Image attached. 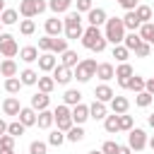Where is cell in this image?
Returning <instances> with one entry per match:
<instances>
[{
	"label": "cell",
	"mask_w": 154,
	"mask_h": 154,
	"mask_svg": "<svg viewBox=\"0 0 154 154\" xmlns=\"http://www.w3.org/2000/svg\"><path fill=\"white\" fill-rule=\"evenodd\" d=\"M103 130H106V132H111V135L120 130V128H118V113H113V116H106V118H103Z\"/></svg>",
	"instance_id": "38"
},
{
	"label": "cell",
	"mask_w": 154,
	"mask_h": 154,
	"mask_svg": "<svg viewBox=\"0 0 154 154\" xmlns=\"http://www.w3.org/2000/svg\"><path fill=\"white\" fill-rule=\"evenodd\" d=\"M132 72H135V70H132V65H130V63H120V65L116 67V79H118V84H120L123 89H125V79H128Z\"/></svg>",
	"instance_id": "17"
},
{
	"label": "cell",
	"mask_w": 154,
	"mask_h": 154,
	"mask_svg": "<svg viewBox=\"0 0 154 154\" xmlns=\"http://www.w3.org/2000/svg\"><path fill=\"white\" fill-rule=\"evenodd\" d=\"M19 58H22L24 63H36V60H38V48H36V46H24V48L19 51Z\"/></svg>",
	"instance_id": "27"
},
{
	"label": "cell",
	"mask_w": 154,
	"mask_h": 154,
	"mask_svg": "<svg viewBox=\"0 0 154 154\" xmlns=\"http://www.w3.org/2000/svg\"><path fill=\"white\" fill-rule=\"evenodd\" d=\"M147 144H149V147H152V149H154V135H152V137H149V140H147Z\"/></svg>",
	"instance_id": "58"
},
{
	"label": "cell",
	"mask_w": 154,
	"mask_h": 154,
	"mask_svg": "<svg viewBox=\"0 0 154 154\" xmlns=\"http://www.w3.org/2000/svg\"><path fill=\"white\" fill-rule=\"evenodd\" d=\"M103 38H106L108 43H113V46L123 43V38H125V26H123V19H120V17H111V19H106Z\"/></svg>",
	"instance_id": "1"
},
{
	"label": "cell",
	"mask_w": 154,
	"mask_h": 154,
	"mask_svg": "<svg viewBox=\"0 0 154 154\" xmlns=\"http://www.w3.org/2000/svg\"><path fill=\"white\" fill-rule=\"evenodd\" d=\"M67 51V38H60V36H53V43H51V53H65Z\"/></svg>",
	"instance_id": "39"
},
{
	"label": "cell",
	"mask_w": 154,
	"mask_h": 154,
	"mask_svg": "<svg viewBox=\"0 0 154 154\" xmlns=\"http://www.w3.org/2000/svg\"><path fill=\"white\" fill-rule=\"evenodd\" d=\"M19 108H22V103H19L17 96H7L2 101V113L5 116H19Z\"/></svg>",
	"instance_id": "15"
},
{
	"label": "cell",
	"mask_w": 154,
	"mask_h": 154,
	"mask_svg": "<svg viewBox=\"0 0 154 154\" xmlns=\"http://www.w3.org/2000/svg\"><path fill=\"white\" fill-rule=\"evenodd\" d=\"M63 118H72L67 103H60V106H55V111H53V123H55V120H63Z\"/></svg>",
	"instance_id": "41"
},
{
	"label": "cell",
	"mask_w": 154,
	"mask_h": 154,
	"mask_svg": "<svg viewBox=\"0 0 154 154\" xmlns=\"http://www.w3.org/2000/svg\"><path fill=\"white\" fill-rule=\"evenodd\" d=\"M24 130H26V128H24L19 120H14V123H10V125H7V135H12L14 140H17V137H22V135H24Z\"/></svg>",
	"instance_id": "42"
},
{
	"label": "cell",
	"mask_w": 154,
	"mask_h": 154,
	"mask_svg": "<svg viewBox=\"0 0 154 154\" xmlns=\"http://www.w3.org/2000/svg\"><path fill=\"white\" fill-rule=\"evenodd\" d=\"M77 58H79V55H77V51H70V48H67L65 53H60V65H65V67H70V70H72V67L79 63Z\"/></svg>",
	"instance_id": "28"
},
{
	"label": "cell",
	"mask_w": 154,
	"mask_h": 154,
	"mask_svg": "<svg viewBox=\"0 0 154 154\" xmlns=\"http://www.w3.org/2000/svg\"><path fill=\"white\" fill-rule=\"evenodd\" d=\"M38 91H43V94H51L53 89H55V79L53 77H48V75H43V77H38Z\"/></svg>",
	"instance_id": "34"
},
{
	"label": "cell",
	"mask_w": 154,
	"mask_h": 154,
	"mask_svg": "<svg viewBox=\"0 0 154 154\" xmlns=\"http://www.w3.org/2000/svg\"><path fill=\"white\" fill-rule=\"evenodd\" d=\"M120 19H123V26H125V31H137V29H140V24H142V22L137 19L135 10H128V12H125Z\"/></svg>",
	"instance_id": "12"
},
{
	"label": "cell",
	"mask_w": 154,
	"mask_h": 154,
	"mask_svg": "<svg viewBox=\"0 0 154 154\" xmlns=\"http://www.w3.org/2000/svg\"><path fill=\"white\" fill-rule=\"evenodd\" d=\"M106 116H108V108H106V103L94 99V103L89 106V118H94V120H103Z\"/></svg>",
	"instance_id": "16"
},
{
	"label": "cell",
	"mask_w": 154,
	"mask_h": 154,
	"mask_svg": "<svg viewBox=\"0 0 154 154\" xmlns=\"http://www.w3.org/2000/svg\"><path fill=\"white\" fill-rule=\"evenodd\" d=\"M118 128H120V130H125V132H130V130H132V116L120 113V116H118Z\"/></svg>",
	"instance_id": "46"
},
{
	"label": "cell",
	"mask_w": 154,
	"mask_h": 154,
	"mask_svg": "<svg viewBox=\"0 0 154 154\" xmlns=\"http://www.w3.org/2000/svg\"><path fill=\"white\" fill-rule=\"evenodd\" d=\"M106 10L103 7H91L89 12H87V22H89V26H101V24H106Z\"/></svg>",
	"instance_id": "9"
},
{
	"label": "cell",
	"mask_w": 154,
	"mask_h": 154,
	"mask_svg": "<svg viewBox=\"0 0 154 154\" xmlns=\"http://www.w3.org/2000/svg\"><path fill=\"white\" fill-rule=\"evenodd\" d=\"M118 154H132V149L128 144H118Z\"/></svg>",
	"instance_id": "54"
},
{
	"label": "cell",
	"mask_w": 154,
	"mask_h": 154,
	"mask_svg": "<svg viewBox=\"0 0 154 154\" xmlns=\"http://www.w3.org/2000/svg\"><path fill=\"white\" fill-rule=\"evenodd\" d=\"M116 2H118V5H120V7L125 10V12H128V10H135V7H137V0H116Z\"/></svg>",
	"instance_id": "52"
},
{
	"label": "cell",
	"mask_w": 154,
	"mask_h": 154,
	"mask_svg": "<svg viewBox=\"0 0 154 154\" xmlns=\"http://www.w3.org/2000/svg\"><path fill=\"white\" fill-rule=\"evenodd\" d=\"M96 60L94 58H84V60H79L75 67H72V77L77 79V82H89L91 77H96Z\"/></svg>",
	"instance_id": "4"
},
{
	"label": "cell",
	"mask_w": 154,
	"mask_h": 154,
	"mask_svg": "<svg viewBox=\"0 0 154 154\" xmlns=\"http://www.w3.org/2000/svg\"><path fill=\"white\" fill-rule=\"evenodd\" d=\"M140 43H142V38H140L137 31H130V34H125V38H123V46H125L128 51H135Z\"/></svg>",
	"instance_id": "33"
},
{
	"label": "cell",
	"mask_w": 154,
	"mask_h": 154,
	"mask_svg": "<svg viewBox=\"0 0 154 154\" xmlns=\"http://www.w3.org/2000/svg\"><path fill=\"white\" fill-rule=\"evenodd\" d=\"M46 7H48L46 0H22V2H19V14H22L24 19H31V17L41 14Z\"/></svg>",
	"instance_id": "5"
},
{
	"label": "cell",
	"mask_w": 154,
	"mask_h": 154,
	"mask_svg": "<svg viewBox=\"0 0 154 154\" xmlns=\"http://www.w3.org/2000/svg\"><path fill=\"white\" fill-rule=\"evenodd\" d=\"M53 79H55V84H70V79H72V70L58 63V65L53 67Z\"/></svg>",
	"instance_id": "11"
},
{
	"label": "cell",
	"mask_w": 154,
	"mask_h": 154,
	"mask_svg": "<svg viewBox=\"0 0 154 154\" xmlns=\"http://www.w3.org/2000/svg\"><path fill=\"white\" fill-rule=\"evenodd\" d=\"M48 103H51V96L43 94V91H36V94L31 96V108H34L36 113L43 111V108H48Z\"/></svg>",
	"instance_id": "18"
},
{
	"label": "cell",
	"mask_w": 154,
	"mask_h": 154,
	"mask_svg": "<svg viewBox=\"0 0 154 154\" xmlns=\"http://www.w3.org/2000/svg\"><path fill=\"white\" fill-rule=\"evenodd\" d=\"M14 154H17V152H14Z\"/></svg>",
	"instance_id": "63"
},
{
	"label": "cell",
	"mask_w": 154,
	"mask_h": 154,
	"mask_svg": "<svg viewBox=\"0 0 154 154\" xmlns=\"http://www.w3.org/2000/svg\"><path fill=\"white\" fill-rule=\"evenodd\" d=\"M0 154H14V149H0Z\"/></svg>",
	"instance_id": "57"
},
{
	"label": "cell",
	"mask_w": 154,
	"mask_h": 154,
	"mask_svg": "<svg viewBox=\"0 0 154 154\" xmlns=\"http://www.w3.org/2000/svg\"><path fill=\"white\" fill-rule=\"evenodd\" d=\"M63 101H65L67 106H75V103L82 101V91H79V89H67L65 96H63Z\"/></svg>",
	"instance_id": "36"
},
{
	"label": "cell",
	"mask_w": 154,
	"mask_h": 154,
	"mask_svg": "<svg viewBox=\"0 0 154 154\" xmlns=\"http://www.w3.org/2000/svg\"><path fill=\"white\" fill-rule=\"evenodd\" d=\"M125 89H130V91H135V94L142 91V89H144V77H140V75L132 72V75L125 79Z\"/></svg>",
	"instance_id": "23"
},
{
	"label": "cell",
	"mask_w": 154,
	"mask_h": 154,
	"mask_svg": "<svg viewBox=\"0 0 154 154\" xmlns=\"http://www.w3.org/2000/svg\"><path fill=\"white\" fill-rule=\"evenodd\" d=\"M84 135H87V132H84V128H82V125H72V128L65 132V140H70V142H75V144H77V142H82V140H84Z\"/></svg>",
	"instance_id": "29"
},
{
	"label": "cell",
	"mask_w": 154,
	"mask_h": 154,
	"mask_svg": "<svg viewBox=\"0 0 154 154\" xmlns=\"http://www.w3.org/2000/svg\"><path fill=\"white\" fill-rule=\"evenodd\" d=\"M5 132H7V123L0 118V135H5Z\"/></svg>",
	"instance_id": "55"
},
{
	"label": "cell",
	"mask_w": 154,
	"mask_h": 154,
	"mask_svg": "<svg viewBox=\"0 0 154 154\" xmlns=\"http://www.w3.org/2000/svg\"><path fill=\"white\" fill-rule=\"evenodd\" d=\"M149 53H152V46H149L147 41H142V43L135 48V55H137V58H149Z\"/></svg>",
	"instance_id": "47"
},
{
	"label": "cell",
	"mask_w": 154,
	"mask_h": 154,
	"mask_svg": "<svg viewBox=\"0 0 154 154\" xmlns=\"http://www.w3.org/2000/svg\"><path fill=\"white\" fill-rule=\"evenodd\" d=\"M0 29H2V22H0ZM0 34H2V31H0Z\"/></svg>",
	"instance_id": "61"
},
{
	"label": "cell",
	"mask_w": 154,
	"mask_h": 154,
	"mask_svg": "<svg viewBox=\"0 0 154 154\" xmlns=\"http://www.w3.org/2000/svg\"><path fill=\"white\" fill-rule=\"evenodd\" d=\"M2 10H5V0H0V12H2Z\"/></svg>",
	"instance_id": "60"
},
{
	"label": "cell",
	"mask_w": 154,
	"mask_h": 154,
	"mask_svg": "<svg viewBox=\"0 0 154 154\" xmlns=\"http://www.w3.org/2000/svg\"><path fill=\"white\" fill-rule=\"evenodd\" d=\"M87 154H103L101 149H91V152H87Z\"/></svg>",
	"instance_id": "59"
},
{
	"label": "cell",
	"mask_w": 154,
	"mask_h": 154,
	"mask_svg": "<svg viewBox=\"0 0 154 154\" xmlns=\"http://www.w3.org/2000/svg\"><path fill=\"white\" fill-rule=\"evenodd\" d=\"M17 120L24 125V128H29V125H36V111L29 106V108H19V116H17Z\"/></svg>",
	"instance_id": "19"
},
{
	"label": "cell",
	"mask_w": 154,
	"mask_h": 154,
	"mask_svg": "<svg viewBox=\"0 0 154 154\" xmlns=\"http://www.w3.org/2000/svg\"><path fill=\"white\" fill-rule=\"evenodd\" d=\"M113 58H116L118 63H128V58H130V51H128L123 43H118V46H113Z\"/></svg>",
	"instance_id": "40"
},
{
	"label": "cell",
	"mask_w": 154,
	"mask_h": 154,
	"mask_svg": "<svg viewBox=\"0 0 154 154\" xmlns=\"http://www.w3.org/2000/svg\"><path fill=\"white\" fill-rule=\"evenodd\" d=\"M70 116H72V123H75V125H84V123L89 120V106H84V103L79 101V103L72 106Z\"/></svg>",
	"instance_id": "8"
},
{
	"label": "cell",
	"mask_w": 154,
	"mask_h": 154,
	"mask_svg": "<svg viewBox=\"0 0 154 154\" xmlns=\"http://www.w3.org/2000/svg\"><path fill=\"white\" fill-rule=\"evenodd\" d=\"M147 123H149V128H154V113H149V118H147Z\"/></svg>",
	"instance_id": "56"
},
{
	"label": "cell",
	"mask_w": 154,
	"mask_h": 154,
	"mask_svg": "<svg viewBox=\"0 0 154 154\" xmlns=\"http://www.w3.org/2000/svg\"><path fill=\"white\" fill-rule=\"evenodd\" d=\"M144 89L154 96V77H149V79H144Z\"/></svg>",
	"instance_id": "53"
},
{
	"label": "cell",
	"mask_w": 154,
	"mask_h": 154,
	"mask_svg": "<svg viewBox=\"0 0 154 154\" xmlns=\"http://www.w3.org/2000/svg\"><path fill=\"white\" fill-rule=\"evenodd\" d=\"M91 7V0H77V12H89Z\"/></svg>",
	"instance_id": "51"
},
{
	"label": "cell",
	"mask_w": 154,
	"mask_h": 154,
	"mask_svg": "<svg viewBox=\"0 0 154 154\" xmlns=\"http://www.w3.org/2000/svg\"><path fill=\"white\" fill-rule=\"evenodd\" d=\"M106 38H103V34L99 31V26H89V29H84V34H82V46L84 48H89V51H94V53H101L103 48H106Z\"/></svg>",
	"instance_id": "2"
},
{
	"label": "cell",
	"mask_w": 154,
	"mask_h": 154,
	"mask_svg": "<svg viewBox=\"0 0 154 154\" xmlns=\"http://www.w3.org/2000/svg\"><path fill=\"white\" fill-rule=\"evenodd\" d=\"M63 26H65V38H67V41H77V38H82V34H84L79 12H67L65 19H63Z\"/></svg>",
	"instance_id": "3"
},
{
	"label": "cell",
	"mask_w": 154,
	"mask_h": 154,
	"mask_svg": "<svg viewBox=\"0 0 154 154\" xmlns=\"http://www.w3.org/2000/svg\"><path fill=\"white\" fill-rule=\"evenodd\" d=\"M36 125H38V128H43V130H46V128H51V125H53V111H48V108L38 111V113H36Z\"/></svg>",
	"instance_id": "26"
},
{
	"label": "cell",
	"mask_w": 154,
	"mask_h": 154,
	"mask_svg": "<svg viewBox=\"0 0 154 154\" xmlns=\"http://www.w3.org/2000/svg\"><path fill=\"white\" fill-rule=\"evenodd\" d=\"M0 149H14V137L12 135H0Z\"/></svg>",
	"instance_id": "48"
},
{
	"label": "cell",
	"mask_w": 154,
	"mask_h": 154,
	"mask_svg": "<svg viewBox=\"0 0 154 154\" xmlns=\"http://www.w3.org/2000/svg\"><path fill=\"white\" fill-rule=\"evenodd\" d=\"M70 5H72V0H48V10H51V12H55V14L67 12V10H70Z\"/></svg>",
	"instance_id": "30"
},
{
	"label": "cell",
	"mask_w": 154,
	"mask_h": 154,
	"mask_svg": "<svg viewBox=\"0 0 154 154\" xmlns=\"http://www.w3.org/2000/svg\"><path fill=\"white\" fill-rule=\"evenodd\" d=\"M152 99H154V96H152L147 89H142V91H137V94H135V103H137L140 108H147V106L152 103Z\"/></svg>",
	"instance_id": "37"
},
{
	"label": "cell",
	"mask_w": 154,
	"mask_h": 154,
	"mask_svg": "<svg viewBox=\"0 0 154 154\" xmlns=\"http://www.w3.org/2000/svg\"><path fill=\"white\" fill-rule=\"evenodd\" d=\"M135 14H137V19L144 24V22H152V17H154V12H152V7L149 5H137L135 7Z\"/></svg>",
	"instance_id": "32"
},
{
	"label": "cell",
	"mask_w": 154,
	"mask_h": 154,
	"mask_svg": "<svg viewBox=\"0 0 154 154\" xmlns=\"http://www.w3.org/2000/svg\"><path fill=\"white\" fill-rule=\"evenodd\" d=\"M19 89H22L19 77H5V91L7 94H19Z\"/></svg>",
	"instance_id": "35"
},
{
	"label": "cell",
	"mask_w": 154,
	"mask_h": 154,
	"mask_svg": "<svg viewBox=\"0 0 154 154\" xmlns=\"http://www.w3.org/2000/svg\"><path fill=\"white\" fill-rule=\"evenodd\" d=\"M63 31H65V26H63V19H58V14L46 19V34L48 36H60Z\"/></svg>",
	"instance_id": "13"
},
{
	"label": "cell",
	"mask_w": 154,
	"mask_h": 154,
	"mask_svg": "<svg viewBox=\"0 0 154 154\" xmlns=\"http://www.w3.org/2000/svg\"><path fill=\"white\" fill-rule=\"evenodd\" d=\"M152 19H154V17H152ZM152 24H154V22H152Z\"/></svg>",
	"instance_id": "62"
},
{
	"label": "cell",
	"mask_w": 154,
	"mask_h": 154,
	"mask_svg": "<svg viewBox=\"0 0 154 154\" xmlns=\"http://www.w3.org/2000/svg\"><path fill=\"white\" fill-rule=\"evenodd\" d=\"M51 43H53V36L46 34L43 38H38V51H41V53H48V51H51Z\"/></svg>",
	"instance_id": "49"
},
{
	"label": "cell",
	"mask_w": 154,
	"mask_h": 154,
	"mask_svg": "<svg viewBox=\"0 0 154 154\" xmlns=\"http://www.w3.org/2000/svg\"><path fill=\"white\" fill-rule=\"evenodd\" d=\"M128 147L135 149V152H142L147 147V132L142 128H132L130 135H128Z\"/></svg>",
	"instance_id": "7"
},
{
	"label": "cell",
	"mask_w": 154,
	"mask_h": 154,
	"mask_svg": "<svg viewBox=\"0 0 154 154\" xmlns=\"http://www.w3.org/2000/svg\"><path fill=\"white\" fill-rule=\"evenodd\" d=\"M19 31H22L24 36H31V34L36 31V24H34V19H22V22H19Z\"/></svg>",
	"instance_id": "45"
},
{
	"label": "cell",
	"mask_w": 154,
	"mask_h": 154,
	"mask_svg": "<svg viewBox=\"0 0 154 154\" xmlns=\"http://www.w3.org/2000/svg\"><path fill=\"white\" fill-rule=\"evenodd\" d=\"M137 34H140V38H142V41H147L149 46H154V24H152V22H144V24H140Z\"/></svg>",
	"instance_id": "22"
},
{
	"label": "cell",
	"mask_w": 154,
	"mask_h": 154,
	"mask_svg": "<svg viewBox=\"0 0 154 154\" xmlns=\"http://www.w3.org/2000/svg\"><path fill=\"white\" fill-rule=\"evenodd\" d=\"M0 77H2V75H0Z\"/></svg>",
	"instance_id": "64"
},
{
	"label": "cell",
	"mask_w": 154,
	"mask_h": 154,
	"mask_svg": "<svg viewBox=\"0 0 154 154\" xmlns=\"http://www.w3.org/2000/svg\"><path fill=\"white\" fill-rule=\"evenodd\" d=\"M29 154H48V144L41 142V140H34L29 144Z\"/></svg>",
	"instance_id": "44"
},
{
	"label": "cell",
	"mask_w": 154,
	"mask_h": 154,
	"mask_svg": "<svg viewBox=\"0 0 154 154\" xmlns=\"http://www.w3.org/2000/svg\"><path fill=\"white\" fill-rule=\"evenodd\" d=\"M96 77H99L101 82H108V79L116 77V67H113L111 63H99V65H96Z\"/></svg>",
	"instance_id": "14"
},
{
	"label": "cell",
	"mask_w": 154,
	"mask_h": 154,
	"mask_svg": "<svg viewBox=\"0 0 154 154\" xmlns=\"http://www.w3.org/2000/svg\"><path fill=\"white\" fill-rule=\"evenodd\" d=\"M17 17H19V12L17 10H2L0 12V22H2V26H12V24H17Z\"/></svg>",
	"instance_id": "31"
},
{
	"label": "cell",
	"mask_w": 154,
	"mask_h": 154,
	"mask_svg": "<svg viewBox=\"0 0 154 154\" xmlns=\"http://www.w3.org/2000/svg\"><path fill=\"white\" fill-rule=\"evenodd\" d=\"M108 103H111V111L118 113V116H120V113H128V108H130V101H128L125 96H113Z\"/></svg>",
	"instance_id": "21"
},
{
	"label": "cell",
	"mask_w": 154,
	"mask_h": 154,
	"mask_svg": "<svg viewBox=\"0 0 154 154\" xmlns=\"http://www.w3.org/2000/svg\"><path fill=\"white\" fill-rule=\"evenodd\" d=\"M101 152H103V154H118V142L106 140V142H103V147H101Z\"/></svg>",
	"instance_id": "50"
},
{
	"label": "cell",
	"mask_w": 154,
	"mask_h": 154,
	"mask_svg": "<svg viewBox=\"0 0 154 154\" xmlns=\"http://www.w3.org/2000/svg\"><path fill=\"white\" fill-rule=\"evenodd\" d=\"M19 82H22V87H34L38 82V72L31 70V67H26V70L19 72Z\"/></svg>",
	"instance_id": "20"
},
{
	"label": "cell",
	"mask_w": 154,
	"mask_h": 154,
	"mask_svg": "<svg viewBox=\"0 0 154 154\" xmlns=\"http://www.w3.org/2000/svg\"><path fill=\"white\" fill-rule=\"evenodd\" d=\"M63 142H65V132H63V130H53V132L48 135V144H51V147H60Z\"/></svg>",
	"instance_id": "43"
},
{
	"label": "cell",
	"mask_w": 154,
	"mask_h": 154,
	"mask_svg": "<svg viewBox=\"0 0 154 154\" xmlns=\"http://www.w3.org/2000/svg\"><path fill=\"white\" fill-rule=\"evenodd\" d=\"M19 53V46L12 34H0V55L2 58H14Z\"/></svg>",
	"instance_id": "6"
},
{
	"label": "cell",
	"mask_w": 154,
	"mask_h": 154,
	"mask_svg": "<svg viewBox=\"0 0 154 154\" xmlns=\"http://www.w3.org/2000/svg\"><path fill=\"white\" fill-rule=\"evenodd\" d=\"M0 75H2V77H17V63H14L12 58L0 60Z\"/></svg>",
	"instance_id": "25"
},
{
	"label": "cell",
	"mask_w": 154,
	"mask_h": 154,
	"mask_svg": "<svg viewBox=\"0 0 154 154\" xmlns=\"http://www.w3.org/2000/svg\"><path fill=\"white\" fill-rule=\"evenodd\" d=\"M58 65V58L48 51V53H38V70L41 72H53V67Z\"/></svg>",
	"instance_id": "10"
},
{
	"label": "cell",
	"mask_w": 154,
	"mask_h": 154,
	"mask_svg": "<svg viewBox=\"0 0 154 154\" xmlns=\"http://www.w3.org/2000/svg\"><path fill=\"white\" fill-rule=\"evenodd\" d=\"M94 96H96V101H103V103H108L116 94H113V89L108 87V84H99L96 89H94Z\"/></svg>",
	"instance_id": "24"
}]
</instances>
